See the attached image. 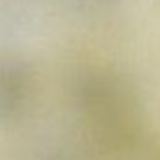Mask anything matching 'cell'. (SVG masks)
I'll use <instances>...</instances> for the list:
<instances>
[{
    "label": "cell",
    "instance_id": "cell-1",
    "mask_svg": "<svg viewBox=\"0 0 160 160\" xmlns=\"http://www.w3.org/2000/svg\"><path fill=\"white\" fill-rule=\"evenodd\" d=\"M75 94L83 113L104 128H121L136 115L134 92L111 73L94 72L85 75Z\"/></svg>",
    "mask_w": 160,
    "mask_h": 160
},
{
    "label": "cell",
    "instance_id": "cell-2",
    "mask_svg": "<svg viewBox=\"0 0 160 160\" xmlns=\"http://www.w3.org/2000/svg\"><path fill=\"white\" fill-rule=\"evenodd\" d=\"M34 94V66L19 53H0V122H13L25 117Z\"/></svg>",
    "mask_w": 160,
    "mask_h": 160
}]
</instances>
